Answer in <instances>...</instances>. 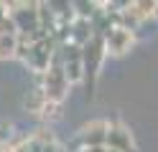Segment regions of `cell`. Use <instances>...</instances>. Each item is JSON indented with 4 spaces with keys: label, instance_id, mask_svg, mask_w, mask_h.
<instances>
[{
    "label": "cell",
    "instance_id": "6da1fadb",
    "mask_svg": "<svg viewBox=\"0 0 158 152\" xmlns=\"http://www.w3.org/2000/svg\"><path fill=\"white\" fill-rule=\"evenodd\" d=\"M102 58H105V41H102V36H92L82 46V66H84L82 81L87 84V96H92V91H94V81H97V74H100Z\"/></svg>",
    "mask_w": 158,
    "mask_h": 152
},
{
    "label": "cell",
    "instance_id": "7a4b0ae2",
    "mask_svg": "<svg viewBox=\"0 0 158 152\" xmlns=\"http://www.w3.org/2000/svg\"><path fill=\"white\" fill-rule=\"evenodd\" d=\"M69 86H72V84L66 81L64 71H61V66H59L56 61H51V66L38 76V89L44 91V96H46L48 104H59V107H61V101L69 94Z\"/></svg>",
    "mask_w": 158,
    "mask_h": 152
},
{
    "label": "cell",
    "instance_id": "3957f363",
    "mask_svg": "<svg viewBox=\"0 0 158 152\" xmlns=\"http://www.w3.org/2000/svg\"><path fill=\"white\" fill-rule=\"evenodd\" d=\"M102 41H105V53H110V56H125L127 51L133 48V43H135V33L127 30V28H123V25H115V28H110L102 36Z\"/></svg>",
    "mask_w": 158,
    "mask_h": 152
},
{
    "label": "cell",
    "instance_id": "277c9868",
    "mask_svg": "<svg viewBox=\"0 0 158 152\" xmlns=\"http://www.w3.org/2000/svg\"><path fill=\"white\" fill-rule=\"evenodd\" d=\"M107 127H110V122L105 119H92L87 122V124H82V129H79V150L82 147H105V139H107Z\"/></svg>",
    "mask_w": 158,
    "mask_h": 152
},
{
    "label": "cell",
    "instance_id": "5b68a950",
    "mask_svg": "<svg viewBox=\"0 0 158 152\" xmlns=\"http://www.w3.org/2000/svg\"><path fill=\"white\" fill-rule=\"evenodd\" d=\"M107 150H117V152H135V142H133V132L120 122H112L107 127V139H105Z\"/></svg>",
    "mask_w": 158,
    "mask_h": 152
},
{
    "label": "cell",
    "instance_id": "8992f818",
    "mask_svg": "<svg viewBox=\"0 0 158 152\" xmlns=\"http://www.w3.org/2000/svg\"><path fill=\"white\" fill-rule=\"evenodd\" d=\"M66 36H69V43H74V46H84L87 41L94 36V28H92L89 20L74 18L72 23H69V28H66Z\"/></svg>",
    "mask_w": 158,
    "mask_h": 152
},
{
    "label": "cell",
    "instance_id": "52a82bcc",
    "mask_svg": "<svg viewBox=\"0 0 158 152\" xmlns=\"http://www.w3.org/2000/svg\"><path fill=\"white\" fill-rule=\"evenodd\" d=\"M127 8H130L133 15L140 20V25L158 18V3L156 0H133V3H127Z\"/></svg>",
    "mask_w": 158,
    "mask_h": 152
},
{
    "label": "cell",
    "instance_id": "ba28073f",
    "mask_svg": "<svg viewBox=\"0 0 158 152\" xmlns=\"http://www.w3.org/2000/svg\"><path fill=\"white\" fill-rule=\"evenodd\" d=\"M18 56V33H0V61Z\"/></svg>",
    "mask_w": 158,
    "mask_h": 152
},
{
    "label": "cell",
    "instance_id": "9c48e42d",
    "mask_svg": "<svg viewBox=\"0 0 158 152\" xmlns=\"http://www.w3.org/2000/svg\"><path fill=\"white\" fill-rule=\"evenodd\" d=\"M23 104H26V109L31 111V114H38V117H41V111H44V107H46V96H44V91L38 89V86H33V89L26 94Z\"/></svg>",
    "mask_w": 158,
    "mask_h": 152
},
{
    "label": "cell",
    "instance_id": "30bf717a",
    "mask_svg": "<svg viewBox=\"0 0 158 152\" xmlns=\"http://www.w3.org/2000/svg\"><path fill=\"white\" fill-rule=\"evenodd\" d=\"M13 150H15V152H41V150H44V145H41V142H38L33 134H31V137L18 139L15 145H13Z\"/></svg>",
    "mask_w": 158,
    "mask_h": 152
},
{
    "label": "cell",
    "instance_id": "8fae6325",
    "mask_svg": "<svg viewBox=\"0 0 158 152\" xmlns=\"http://www.w3.org/2000/svg\"><path fill=\"white\" fill-rule=\"evenodd\" d=\"M15 137V124L10 119H0V147H8Z\"/></svg>",
    "mask_w": 158,
    "mask_h": 152
},
{
    "label": "cell",
    "instance_id": "7c38bea8",
    "mask_svg": "<svg viewBox=\"0 0 158 152\" xmlns=\"http://www.w3.org/2000/svg\"><path fill=\"white\" fill-rule=\"evenodd\" d=\"M0 33H15V28L10 23V8L3 0H0Z\"/></svg>",
    "mask_w": 158,
    "mask_h": 152
},
{
    "label": "cell",
    "instance_id": "4fadbf2b",
    "mask_svg": "<svg viewBox=\"0 0 158 152\" xmlns=\"http://www.w3.org/2000/svg\"><path fill=\"white\" fill-rule=\"evenodd\" d=\"M41 152H66V147H64V145H59V142L54 139V142H48V145H44Z\"/></svg>",
    "mask_w": 158,
    "mask_h": 152
},
{
    "label": "cell",
    "instance_id": "5bb4252c",
    "mask_svg": "<svg viewBox=\"0 0 158 152\" xmlns=\"http://www.w3.org/2000/svg\"><path fill=\"white\" fill-rule=\"evenodd\" d=\"M79 152H105V147H82Z\"/></svg>",
    "mask_w": 158,
    "mask_h": 152
},
{
    "label": "cell",
    "instance_id": "9a60e30c",
    "mask_svg": "<svg viewBox=\"0 0 158 152\" xmlns=\"http://www.w3.org/2000/svg\"><path fill=\"white\" fill-rule=\"evenodd\" d=\"M0 152H15V150H13V145H8V147H0Z\"/></svg>",
    "mask_w": 158,
    "mask_h": 152
},
{
    "label": "cell",
    "instance_id": "2e32d148",
    "mask_svg": "<svg viewBox=\"0 0 158 152\" xmlns=\"http://www.w3.org/2000/svg\"><path fill=\"white\" fill-rule=\"evenodd\" d=\"M105 152H117V150H107V147H105Z\"/></svg>",
    "mask_w": 158,
    "mask_h": 152
}]
</instances>
